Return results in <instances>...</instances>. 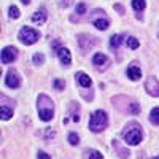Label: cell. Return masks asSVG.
Returning a JSON list of instances; mask_svg holds the SVG:
<instances>
[{"label":"cell","mask_w":159,"mask_h":159,"mask_svg":"<svg viewBox=\"0 0 159 159\" xmlns=\"http://www.w3.org/2000/svg\"><path fill=\"white\" fill-rule=\"evenodd\" d=\"M75 78H76V81L80 83V86H83V88H91V84H92V80L83 72H78Z\"/></svg>","instance_id":"4fadbf2b"},{"label":"cell","mask_w":159,"mask_h":159,"mask_svg":"<svg viewBox=\"0 0 159 159\" xmlns=\"http://www.w3.org/2000/svg\"><path fill=\"white\" fill-rule=\"evenodd\" d=\"M113 147H115V150H116V154L121 157V159H127V157H129V151H127L126 148H123L121 145H119V142L113 140Z\"/></svg>","instance_id":"9a60e30c"},{"label":"cell","mask_w":159,"mask_h":159,"mask_svg":"<svg viewBox=\"0 0 159 159\" xmlns=\"http://www.w3.org/2000/svg\"><path fill=\"white\" fill-rule=\"evenodd\" d=\"M45 21H46V11H45V10H38V11H35V13H34V16H32V22L42 25Z\"/></svg>","instance_id":"5bb4252c"},{"label":"cell","mask_w":159,"mask_h":159,"mask_svg":"<svg viewBox=\"0 0 159 159\" xmlns=\"http://www.w3.org/2000/svg\"><path fill=\"white\" fill-rule=\"evenodd\" d=\"M150 121H151L153 124L159 126V107H156V108L151 110V113H150Z\"/></svg>","instance_id":"ac0fdd59"},{"label":"cell","mask_w":159,"mask_h":159,"mask_svg":"<svg viewBox=\"0 0 159 159\" xmlns=\"http://www.w3.org/2000/svg\"><path fill=\"white\" fill-rule=\"evenodd\" d=\"M84 13H86V5L84 3H78L76 5V15L81 16V15H84Z\"/></svg>","instance_id":"4316f807"},{"label":"cell","mask_w":159,"mask_h":159,"mask_svg":"<svg viewBox=\"0 0 159 159\" xmlns=\"http://www.w3.org/2000/svg\"><path fill=\"white\" fill-rule=\"evenodd\" d=\"M147 7V2L145 0H132V8L135 11H143V8Z\"/></svg>","instance_id":"d6986e66"},{"label":"cell","mask_w":159,"mask_h":159,"mask_svg":"<svg viewBox=\"0 0 159 159\" xmlns=\"http://www.w3.org/2000/svg\"><path fill=\"white\" fill-rule=\"evenodd\" d=\"M115 10L119 13V15H124V8H123V5H119V3H116L115 5Z\"/></svg>","instance_id":"f546056e"},{"label":"cell","mask_w":159,"mask_h":159,"mask_svg":"<svg viewBox=\"0 0 159 159\" xmlns=\"http://www.w3.org/2000/svg\"><path fill=\"white\" fill-rule=\"evenodd\" d=\"M32 61H34V64H35V65H42V64H43V61H45V56L42 54V52H37V54L34 56V59H32Z\"/></svg>","instance_id":"603a6c76"},{"label":"cell","mask_w":159,"mask_h":159,"mask_svg":"<svg viewBox=\"0 0 159 159\" xmlns=\"http://www.w3.org/2000/svg\"><path fill=\"white\" fill-rule=\"evenodd\" d=\"M127 46H129L130 49H137V48L140 46V43H139V40H137L135 37H129V38H127Z\"/></svg>","instance_id":"44dd1931"},{"label":"cell","mask_w":159,"mask_h":159,"mask_svg":"<svg viewBox=\"0 0 159 159\" xmlns=\"http://www.w3.org/2000/svg\"><path fill=\"white\" fill-rule=\"evenodd\" d=\"M8 16H10L11 19H18V18H19V10H18V7L11 5V7H10V11H8Z\"/></svg>","instance_id":"7402d4cb"},{"label":"cell","mask_w":159,"mask_h":159,"mask_svg":"<svg viewBox=\"0 0 159 159\" xmlns=\"http://www.w3.org/2000/svg\"><path fill=\"white\" fill-rule=\"evenodd\" d=\"M5 84H7L8 88H11V89H16V88H19V84H21V80H19V75H18V72H16L15 69L8 70L7 78H5Z\"/></svg>","instance_id":"8992f818"},{"label":"cell","mask_w":159,"mask_h":159,"mask_svg":"<svg viewBox=\"0 0 159 159\" xmlns=\"http://www.w3.org/2000/svg\"><path fill=\"white\" fill-rule=\"evenodd\" d=\"M127 111H129L130 115H139V113H140V105H139L135 100H129Z\"/></svg>","instance_id":"e0dca14e"},{"label":"cell","mask_w":159,"mask_h":159,"mask_svg":"<svg viewBox=\"0 0 159 159\" xmlns=\"http://www.w3.org/2000/svg\"><path fill=\"white\" fill-rule=\"evenodd\" d=\"M0 57H2L3 64H10V62H13L18 57V49L13 48V46H7V48L2 49V56H0Z\"/></svg>","instance_id":"ba28073f"},{"label":"cell","mask_w":159,"mask_h":159,"mask_svg":"<svg viewBox=\"0 0 159 159\" xmlns=\"http://www.w3.org/2000/svg\"><path fill=\"white\" fill-rule=\"evenodd\" d=\"M69 142H70L72 145H78V143H80V137L75 134V132H70V134H69Z\"/></svg>","instance_id":"484cf974"},{"label":"cell","mask_w":159,"mask_h":159,"mask_svg":"<svg viewBox=\"0 0 159 159\" xmlns=\"http://www.w3.org/2000/svg\"><path fill=\"white\" fill-rule=\"evenodd\" d=\"M78 45H80V48H81L83 52H86L92 45H96V40L91 35H80L78 37Z\"/></svg>","instance_id":"9c48e42d"},{"label":"cell","mask_w":159,"mask_h":159,"mask_svg":"<svg viewBox=\"0 0 159 159\" xmlns=\"http://www.w3.org/2000/svg\"><path fill=\"white\" fill-rule=\"evenodd\" d=\"M88 159H103V156H102L99 151H96V150H89Z\"/></svg>","instance_id":"cb8c5ba5"},{"label":"cell","mask_w":159,"mask_h":159,"mask_svg":"<svg viewBox=\"0 0 159 159\" xmlns=\"http://www.w3.org/2000/svg\"><path fill=\"white\" fill-rule=\"evenodd\" d=\"M72 2L73 0H62V7H69V5H72Z\"/></svg>","instance_id":"4dcf8cb0"},{"label":"cell","mask_w":159,"mask_h":159,"mask_svg":"<svg viewBox=\"0 0 159 159\" xmlns=\"http://www.w3.org/2000/svg\"><path fill=\"white\" fill-rule=\"evenodd\" d=\"M92 62H94V65H96V67H99V69H107L108 65H110L108 57L105 56V54H102V52H97V54H94V57H92Z\"/></svg>","instance_id":"8fae6325"},{"label":"cell","mask_w":159,"mask_h":159,"mask_svg":"<svg viewBox=\"0 0 159 159\" xmlns=\"http://www.w3.org/2000/svg\"><path fill=\"white\" fill-rule=\"evenodd\" d=\"M153 159H159V156H157V157H153Z\"/></svg>","instance_id":"836d02e7"},{"label":"cell","mask_w":159,"mask_h":159,"mask_svg":"<svg viewBox=\"0 0 159 159\" xmlns=\"http://www.w3.org/2000/svg\"><path fill=\"white\" fill-rule=\"evenodd\" d=\"M21 2H22L24 5H29V3H30V0H21Z\"/></svg>","instance_id":"1f68e13d"},{"label":"cell","mask_w":159,"mask_h":159,"mask_svg":"<svg viewBox=\"0 0 159 159\" xmlns=\"http://www.w3.org/2000/svg\"><path fill=\"white\" fill-rule=\"evenodd\" d=\"M123 43V35H113L111 40H110V45L113 48H119V45Z\"/></svg>","instance_id":"ffe728a7"},{"label":"cell","mask_w":159,"mask_h":159,"mask_svg":"<svg viewBox=\"0 0 159 159\" xmlns=\"http://www.w3.org/2000/svg\"><path fill=\"white\" fill-rule=\"evenodd\" d=\"M91 21H92V24H94V27L99 29V30H107V29H108V25H110L108 18L105 16L103 13H100V16H92Z\"/></svg>","instance_id":"52a82bcc"},{"label":"cell","mask_w":159,"mask_h":159,"mask_svg":"<svg viewBox=\"0 0 159 159\" xmlns=\"http://www.w3.org/2000/svg\"><path fill=\"white\" fill-rule=\"evenodd\" d=\"M145 89L150 96L159 97V80L156 76H148L147 81H145Z\"/></svg>","instance_id":"5b68a950"},{"label":"cell","mask_w":159,"mask_h":159,"mask_svg":"<svg viewBox=\"0 0 159 159\" xmlns=\"http://www.w3.org/2000/svg\"><path fill=\"white\" fill-rule=\"evenodd\" d=\"M123 139L129 145H139L143 139V132L139 123H129L127 127L123 130Z\"/></svg>","instance_id":"7a4b0ae2"},{"label":"cell","mask_w":159,"mask_h":159,"mask_svg":"<svg viewBox=\"0 0 159 159\" xmlns=\"http://www.w3.org/2000/svg\"><path fill=\"white\" fill-rule=\"evenodd\" d=\"M157 38H159V30H157Z\"/></svg>","instance_id":"d6a6232c"},{"label":"cell","mask_w":159,"mask_h":159,"mask_svg":"<svg viewBox=\"0 0 159 159\" xmlns=\"http://www.w3.org/2000/svg\"><path fill=\"white\" fill-rule=\"evenodd\" d=\"M38 116L42 121H51L52 118H54V103L52 100L46 96V94H40L38 96Z\"/></svg>","instance_id":"6da1fadb"},{"label":"cell","mask_w":159,"mask_h":159,"mask_svg":"<svg viewBox=\"0 0 159 159\" xmlns=\"http://www.w3.org/2000/svg\"><path fill=\"white\" fill-rule=\"evenodd\" d=\"M42 135H43L45 139H52V135H56V132L52 130V129H46L45 132H42Z\"/></svg>","instance_id":"83f0119b"},{"label":"cell","mask_w":159,"mask_h":159,"mask_svg":"<svg viewBox=\"0 0 159 159\" xmlns=\"http://www.w3.org/2000/svg\"><path fill=\"white\" fill-rule=\"evenodd\" d=\"M37 157H38V159H51V156H48V154H46L45 151H40Z\"/></svg>","instance_id":"f1b7e54d"},{"label":"cell","mask_w":159,"mask_h":159,"mask_svg":"<svg viewBox=\"0 0 159 159\" xmlns=\"http://www.w3.org/2000/svg\"><path fill=\"white\" fill-rule=\"evenodd\" d=\"M52 86H54L57 91H62L65 88V81L64 80H54V81H52Z\"/></svg>","instance_id":"d4e9b609"},{"label":"cell","mask_w":159,"mask_h":159,"mask_svg":"<svg viewBox=\"0 0 159 159\" xmlns=\"http://www.w3.org/2000/svg\"><path fill=\"white\" fill-rule=\"evenodd\" d=\"M13 116V107H7L5 103H2V108H0V118H2V121H7Z\"/></svg>","instance_id":"2e32d148"},{"label":"cell","mask_w":159,"mask_h":159,"mask_svg":"<svg viewBox=\"0 0 159 159\" xmlns=\"http://www.w3.org/2000/svg\"><path fill=\"white\" fill-rule=\"evenodd\" d=\"M38 38H40V34L35 29L27 27V25L22 27L21 32H19V40H21V43H24V45H34V43L38 42Z\"/></svg>","instance_id":"277c9868"},{"label":"cell","mask_w":159,"mask_h":159,"mask_svg":"<svg viewBox=\"0 0 159 159\" xmlns=\"http://www.w3.org/2000/svg\"><path fill=\"white\" fill-rule=\"evenodd\" d=\"M127 76H129V80H132V81H137V80H140V78H142V70H140V67H137V65H129Z\"/></svg>","instance_id":"7c38bea8"},{"label":"cell","mask_w":159,"mask_h":159,"mask_svg":"<svg viewBox=\"0 0 159 159\" xmlns=\"http://www.w3.org/2000/svg\"><path fill=\"white\" fill-rule=\"evenodd\" d=\"M108 124V115L103 110H97L89 118V129L92 132H102Z\"/></svg>","instance_id":"3957f363"},{"label":"cell","mask_w":159,"mask_h":159,"mask_svg":"<svg viewBox=\"0 0 159 159\" xmlns=\"http://www.w3.org/2000/svg\"><path fill=\"white\" fill-rule=\"evenodd\" d=\"M56 51H57V56H59V59H61L62 65H67V67H69V65L72 64V54H70V49L61 46V48H57Z\"/></svg>","instance_id":"30bf717a"}]
</instances>
